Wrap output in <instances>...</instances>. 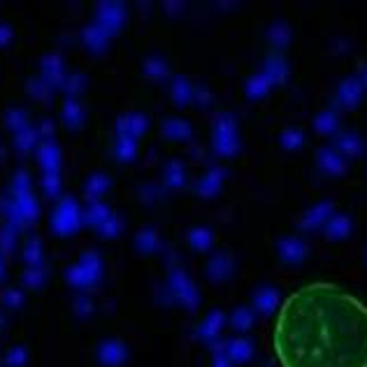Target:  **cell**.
Returning <instances> with one entry per match:
<instances>
[{"instance_id":"83f0119b","label":"cell","mask_w":367,"mask_h":367,"mask_svg":"<svg viewBox=\"0 0 367 367\" xmlns=\"http://www.w3.org/2000/svg\"><path fill=\"white\" fill-rule=\"evenodd\" d=\"M61 119H63L68 130H79L84 123V109L75 98H68L63 102V109H61Z\"/></svg>"},{"instance_id":"9f6ffc18","label":"cell","mask_w":367,"mask_h":367,"mask_svg":"<svg viewBox=\"0 0 367 367\" xmlns=\"http://www.w3.org/2000/svg\"><path fill=\"white\" fill-rule=\"evenodd\" d=\"M36 130H38L40 140H54V123L52 121H42Z\"/></svg>"},{"instance_id":"d6986e66","label":"cell","mask_w":367,"mask_h":367,"mask_svg":"<svg viewBox=\"0 0 367 367\" xmlns=\"http://www.w3.org/2000/svg\"><path fill=\"white\" fill-rule=\"evenodd\" d=\"M276 304H279V290L274 286H263L256 290L253 295V311H258L260 316H270L276 311Z\"/></svg>"},{"instance_id":"680465c9","label":"cell","mask_w":367,"mask_h":367,"mask_svg":"<svg viewBox=\"0 0 367 367\" xmlns=\"http://www.w3.org/2000/svg\"><path fill=\"white\" fill-rule=\"evenodd\" d=\"M358 81H360V84H363V88L367 91V65L363 68V70H360V77H358Z\"/></svg>"},{"instance_id":"d6a6232c","label":"cell","mask_w":367,"mask_h":367,"mask_svg":"<svg viewBox=\"0 0 367 367\" xmlns=\"http://www.w3.org/2000/svg\"><path fill=\"white\" fill-rule=\"evenodd\" d=\"M19 231H22V228H17L12 224H5L0 228V258H8V256L15 253L17 242H19Z\"/></svg>"},{"instance_id":"74e56055","label":"cell","mask_w":367,"mask_h":367,"mask_svg":"<svg viewBox=\"0 0 367 367\" xmlns=\"http://www.w3.org/2000/svg\"><path fill=\"white\" fill-rule=\"evenodd\" d=\"M339 126V116L335 109H323L321 114H316L314 119V130L318 135H332Z\"/></svg>"},{"instance_id":"7a4b0ae2","label":"cell","mask_w":367,"mask_h":367,"mask_svg":"<svg viewBox=\"0 0 367 367\" xmlns=\"http://www.w3.org/2000/svg\"><path fill=\"white\" fill-rule=\"evenodd\" d=\"M81 226H84V221H81V210L77 200L58 198L52 210V221H49L52 233L58 235V237H70V235H77Z\"/></svg>"},{"instance_id":"5b68a950","label":"cell","mask_w":367,"mask_h":367,"mask_svg":"<svg viewBox=\"0 0 367 367\" xmlns=\"http://www.w3.org/2000/svg\"><path fill=\"white\" fill-rule=\"evenodd\" d=\"M168 288H170L172 297H175L179 304H184L186 309L193 311V309L198 307V302H200L198 288H196V283L191 281V276L186 274L182 267H170V272H168Z\"/></svg>"},{"instance_id":"681fc988","label":"cell","mask_w":367,"mask_h":367,"mask_svg":"<svg viewBox=\"0 0 367 367\" xmlns=\"http://www.w3.org/2000/svg\"><path fill=\"white\" fill-rule=\"evenodd\" d=\"M84 86H86V77L81 72L68 75V79H65V84H63L68 98H75V95H79L81 91H84Z\"/></svg>"},{"instance_id":"f1b7e54d","label":"cell","mask_w":367,"mask_h":367,"mask_svg":"<svg viewBox=\"0 0 367 367\" xmlns=\"http://www.w3.org/2000/svg\"><path fill=\"white\" fill-rule=\"evenodd\" d=\"M335 149L346 158H356L363 154V140H360L358 133H342L337 137Z\"/></svg>"},{"instance_id":"8992f818","label":"cell","mask_w":367,"mask_h":367,"mask_svg":"<svg viewBox=\"0 0 367 367\" xmlns=\"http://www.w3.org/2000/svg\"><path fill=\"white\" fill-rule=\"evenodd\" d=\"M126 22V10L121 3H100L98 5V17H95V26L105 33V36H116V31L121 29Z\"/></svg>"},{"instance_id":"91938a15","label":"cell","mask_w":367,"mask_h":367,"mask_svg":"<svg viewBox=\"0 0 367 367\" xmlns=\"http://www.w3.org/2000/svg\"><path fill=\"white\" fill-rule=\"evenodd\" d=\"M3 279H5V260L0 258V281H3Z\"/></svg>"},{"instance_id":"94428289","label":"cell","mask_w":367,"mask_h":367,"mask_svg":"<svg viewBox=\"0 0 367 367\" xmlns=\"http://www.w3.org/2000/svg\"><path fill=\"white\" fill-rule=\"evenodd\" d=\"M3 325H5V318H3V316H0V330H3Z\"/></svg>"},{"instance_id":"11a10c76","label":"cell","mask_w":367,"mask_h":367,"mask_svg":"<svg viewBox=\"0 0 367 367\" xmlns=\"http://www.w3.org/2000/svg\"><path fill=\"white\" fill-rule=\"evenodd\" d=\"M214 100V95L210 88H196V93H193V102L200 107H210Z\"/></svg>"},{"instance_id":"2e32d148","label":"cell","mask_w":367,"mask_h":367,"mask_svg":"<svg viewBox=\"0 0 367 367\" xmlns=\"http://www.w3.org/2000/svg\"><path fill=\"white\" fill-rule=\"evenodd\" d=\"M263 72L267 75V79L272 81V86H281L283 81L288 79V63L283 58L281 52H270L267 58H265V68Z\"/></svg>"},{"instance_id":"db71d44e","label":"cell","mask_w":367,"mask_h":367,"mask_svg":"<svg viewBox=\"0 0 367 367\" xmlns=\"http://www.w3.org/2000/svg\"><path fill=\"white\" fill-rule=\"evenodd\" d=\"M212 356H214V367H231V358H228V353H226V342H217V344H212Z\"/></svg>"},{"instance_id":"f546056e","label":"cell","mask_w":367,"mask_h":367,"mask_svg":"<svg viewBox=\"0 0 367 367\" xmlns=\"http://www.w3.org/2000/svg\"><path fill=\"white\" fill-rule=\"evenodd\" d=\"M135 247L140 253L151 256L161 249V237H158V233L154 228H142V231L135 235Z\"/></svg>"},{"instance_id":"60d3db41","label":"cell","mask_w":367,"mask_h":367,"mask_svg":"<svg viewBox=\"0 0 367 367\" xmlns=\"http://www.w3.org/2000/svg\"><path fill=\"white\" fill-rule=\"evenodd\" d=\"M144 75H147L149 79H154V81L165 79L170 75L168 61L161 58V56H149L147 61H144Z\"/></svg>"},{"instance_id":"3957f363","label":"cell","mask_w":367,"mask_h":367,"mask_svg":"<svg viewBox=\"0 0 367 367\" xmlns=\"http://www.w3.org/2000/svg\"><path fill=\"white\" fill-rule=\"evenodd\" d=\"M5 214H8V224L24 228L36 224L40 217V205L33 191H12L10 200L5 203Z\"/></svg>"},{"instance_id":"ffe728a7","label":"cell","mask_w":367,"mask_h":367,"mask_svg":"<svg viewBox=\"0 0 367 367\" xmlns=\"http://www.w3.org/2000/svg\"><path fill=\"white\" fill-rule=\"evenodd\" d=\"M149 130V119L140 112H133V114H126L121 116L119 123H116V133H128L130 137H140Z\"/></svg>"},{"instance_id":"7dc6e473","label":"cell","mask_w":367,"mask_h":367,"mask_svg":"<svg viewBox=\"0 0 367 367\" xmlns=\"http://www.w3.org/2000/svg\"><path fill=\"white\" fill-rule=\"evenodd\" d=\"M279 142H281V147H283V149L295 151V149H300L302 144H304V135H302V130H300V128H286V130H283V133H281Z\"/></svg>"},{"instance_id":"f35d334b","label":"cell","mask_w":367,"mask_h":367,"mask_svg":"<svg viewBox=\"0 0 367 367\" xmlns=\"http://www.w3.org/2000/svg\"><path fill=\"white\" fill-rule=\"evenodd\" d=\"M26 91H29L31 98H36L38 102H49L56 93V88L52 84H47L45 79H29L26 81Z\"/></svg>"},{"instance_id":"f907efd6","label":"cell","mask_w":367,"mask_h":367,"mask_svg":"<svg viewBox=\"0 0 367 367\" xmlns=\"http://www.w3.org/2000/svg\"><path fill=\"white\" fill-rule=\"evenodd\" d=\"M24 300H26L24 290H19V288H5L3 290V307L5 309H12V311L22 309Z\"/></svg>"},{"instance_id":"4dcf8cb0","label":"cell","mask_w":367,"mask_h":367,"mask_svg":"<svg viewBox=\"0 0 367 367\" xmlns=\"http://www.w3.org/2000/svg\"><path fill=\"white\" fill-rule=\"evenodd\" d=\"M40 142H42V140H40L38 130L36 128H26V130H22V133L15 135V151H17V154L26 156V154H31V151H36L40 147Z\"/></svg>"},{"instance_id":"6da1fadb","label":"cell","mask_w":367,"mask_h":367,"mask_svg":"<svg viewBox=\"0 0 367 367\" xmlns=\"http://www.w3.org/2000/svg\"><path fill=\"white\" fill-rule=\"evenodd\" d=\"M281 367H367V304L332 281L293 290L272 325Z\"/></svg>"},{"instance_id":"816d5d0a","label":"cell","mask_w":367,"mask_h":367,"mask_svg":"<svg viewBox=\"0 0 367 367\" xmlns=\"http://www.w3.org/2000/svg\"><path fill=\"white\" fill-rule=\"evenodd\" d=\"M72 311H75V316L77 318H88V316H93L95 304L88 295H77L75 297V302H72Z\"/></svg>"},{"instance_id":"30bf717a","label":"cell","mask_w":367,"mask_h":367,"mask_svg":"<svg viewBox=\"0 0 367 367\" xmlns=\"http://www.w3.org/2000/svg\"><path fill=\"white\" fill-rule=\"evenodd\" d=\"M335 214V205H332V200H323V203L314 205L311 210H307L302 214L300 219V228L304 233H311V231H318V228H323L328 224V219Z\"/></svg>"},{"instance_id":"9c48e42d","label":"cell","mask_w":367,"mask_h":367,"mask_svg":"<svg viewBox=\"0 0 367 367\" xmlns=\"http://www.w3.org/2000/svg\"><path fill=\"white\" fill-rule=\"evenodd\" d=\"M205 272H207V279H210L212 283H226L235 272V258L228 251L212 256L210 263H207V267H205Z\"/></svg>"},{"instance_id":"ba28073f","label":"cell","mask_w":367,"mask_h":367,"mask_svg":"<svg viewBox=\"0 0 367 367\" xmlns=\"http://www.w3.org/2000/svg\"><path fill=\"white\" fill-rule=\"evenodd\" d=\"M276 253H279V260L283 265H300L307 258V244L300 237L286 235V237L276 242Z\"/></svg>"},{"instance_id":"44dd1931","label":"cell","mask_w":367,"mask_h":367,"mask_svg":"<svg viewBox=\"0 0 367 367\" xmlns=\"http://www.w3.org/2000/svg\"><path fill=\"white\" fill-rule=\"evenodd\" d=\"M109 186H112V179H109L105 172H93L84 184V198L88 203H98V200L107 193Z\"/></svg>"},{"instance_id":"836d02e7","label":"cell","mask_w":367,"mask_h":367,"mask_svg":"<svg viewBox=\"0 0 367 367\" xmlns=\"http://www.w3.org/2000/svg\"><path fill=\"white\" fill-rule=\"evenodd\" d=\"M272 88V81L267 79L265 72H256L251 79L247 81V98L251 100H258V98H265Z\"/></svg>"},{"instance_id":"c3c4849f","label":"cell","mask_w":367,"mask_h":367,"mask_svg":"<svg viewBox=\"0 0 367 367\" xmlns=\"http://www.w3.org/2000/svg\"><path fill=\"white\" fill-rule=\"evenodd\" d=\"M42 191L47 198L58 200L61 198V172H49L42 175Z\"/></svg>"},{"instance_id":"ab89813d","label":"cell","mask_w":367,"mask_h":367,"mask_svg":"<svg viewBox=\"0 0 367 367\" xmlns=\"http://www.w3.org/2000/svg\"><path fill=\"white\" fill-rule=\"evenodd\" d=\"M256 321V311L251 307H237L233 311V316H231V325H233V330H237L240 335L242 332H249L251 330V325Z\"/></svg>"},{"instance_id":"ac0fdd59","label":"cell","mask_w":367,"mask_h":367,"mask_svg":"<svg viewBox=\"0 0 367 367\" xmlns=\"http://www.w3.org/2000/svg\"><path fill=\"white\" fill-rule=\"evenodd\" d=\"M351 231H353V224L346 214H332L328 224L323 226V237L330 242H342L349 237Z\"/></svg>"},{"instance_id":"5bb4252c","label":"cell","mask_w":367,"mask_h":367,"mask_svg":"<svg viewBox=\"0 0 367 367\" xmlns=\"http://www.w3.org/2000/svg\"><path fill=\"white\" fill-rule=\"evenodd\" d=\"M316 163H318V170L328 177H339V175H344L346 172L344 156L339 154L335 147H323L321 151H318Z\"/></svg>"},{"instance_id":"7bdbcfd3","label":"cell","mask_w":367,"mask_h":367,"mask_svg":"<svg viewBox=\"0 0 367 367\" xmlns=\"http://www.w3.org/2000/svg\"><path fill=\"white\" fill-rule=\"evenodd\" d=\"M81 38H84V45L88 47V49L95 52V54H100L102 49H105V45H107V40H109L105 33L98 29V26H88V29H84Z\"/></svg>"},{"instance_id":"7c38bea8","label":"cell","mask_w":367,"mask_h":367,"mask_svg":"<svg viewBox=\"0 0 367 367\" xmlns=\"http://www.w3.org/2000/svg\"><path fill=\"white\" fill-rule=\"evenodd\" d=\"M363 93L365 88L358 81V77H346L337 86V105L342 109H356L358 102L363 100Z\"/></svg>"},{"instance_id":"f5cc1de1","label":"cell","mask_w":367,"mask_h":367,"mask_svg":"<svg viewBox=\"0 0 367 367\" xmlns=\"http://www.w3.org/2000/svg\"><path fill=\"white\" fill-rule=\"evenodd\" d=\"M119 233H121V219L116 217V214H112V217L98 228V235L102 240H116L119 237Z\"/></svg>"},{"instance_id":"f6af8a7d","label":"cell","mask_w":367,"mask_h":367,"mask_svg":"<svg viewBox=\"0 0 367 367\" xmlns=\"http://www.w3.org/2000/svg\"><path fill=\"white\" fill-rule=\"evenodd\" d=\"M22 283L29 290H40L47 283V270L40 267H26V272L22 274Z\"/></svg>"},{"instance_id":"6f0895ef","label":"cell","mask_w":367,"mask_h":367,"mask_svg":"<svg viewBox=\"0 0 367 367\" xmlns=\"http://www.w3.org/2000/svg\"><path fill=\"white\" fill-rule=\"evenodd\" d=\"M12 38H15V33H12V26L0 22V47H8L12 42Z\"/></svg>"},{"instance_id":"4fadbf2b","label":"cell","mask_w":367,"mask_h":367,"mask_svg":"<svg viewBox=\"0 0 367 367\" xmlns=\"http://www.w3.org/2000/svg\"><path fill=\"white\" fill-rule=\"evenodd\" d=\"M40 70H42V79L47 84H52L54 88H61L65 84L68 75H65V63L58 54H49V56L42 58L40 63Z\"/></svg>"},{"instance_id":"6125c7cd","label":"cell","mask_w":367,"mask_h":367,"mask_svg":"<svg viewBox=\"0 0 367 367\" xmlns=\"http://www.w3.org/2000/svg\"><path fill=\"white\" fill-rule=\"evenodd\" d=\"M0 367H5V363H3V360H0Z\"/></svg>"},{"instance_id":"9a60e30c","label":"cell","mask_w":367,"mask_h":367,"mask_svg":"<svg viewBox=\"0 0 367 367\" xmlns=\"http://www.w3.org/2000/svg\"><path fill=\"white\" fill-rule=\"evenodd\" d=\"M61 149L56 140H42L38 147V163L40 168H42L45 175H49V172H61Z\"/></svg>"},{"instance_id":"8d00e7d4","label":"cell","mask_w":367,"mask_h":367,"mask_svg":"<svg viewBox=\"0 0 367 367\" xmlns=\"http://www.w3.org/2000/svg\"><path fill=\"white\" fill-rule=\"evenodd\" d=\"M5 126H8V130H12V133H22V130L31 128V121H29V112L22 107H10L8 112H5Z\"/></svg>"},{"instance_id":"603a6c76","label":"cell","mask_w":367,"mask_h":367,"mask_svg":"<svg viewBox=\"0 0 367 367\" xmlns=\"http://www.w3.org/2000/svg\"><path fill=\"white\" fill-rule=\"evenodd\" d=\"M193 93H196V88H193L189 77H184V75H177V77L172 79L170 95H172V100H175V105H179V107L189 105V102H193Z\"/></svg>"},{"instance_id":"cb8c5ba5","label":"cell","mask_w":367,"mask_h":367,"mask_svg":"<svg viewBox=\"0 0 367 367\" xmlns=\"http://www.w3.org/2000/svg\"><path fill=\"white\" fill-rule=\"evenodd\" d=\"M112 210H109V207L105 205V203H88V207L84 212H81V221H84L86 226H91V228H95V231H98V228L105 224V221L112 217Z\"/></svg>"},{"instance_id":"e0dca14e","label":"cell","mask_w":367,"mask_h":367,"mask_svg":"<svg viewBox=\"0 0 367 367\" xmlns=\"http://www.w3.org/2000/svg\"><path fill=\"white\" fill-rule=\"evenodd\" d=\"M224 179H226V170L212 168L210 172H207V175L200 177V182L196 184V196L203 198V200L214 198L221 191V184H224Z\"/></svg>"},{"instance_id":"bcb514c9","label":"cell","mask_w":367,"mask_h":367,"mask_svg":"<svg viewBox=\"0 0 367 367\" xmlns=\"http://www.w3.org/2000/svg\"><path fill=\"white\" fill-rule=\"evenodd\" d=\"M65 281L70 283L72 288H77V290H88V288H91V279L86 276V272L81 270L79 263H75V265H70L65 270Z\"/></svg>"},{"instance_id":"d4e9b609","label":"cell","mask_w":367,"mask_h":367,"mask_svg":"<svg viewBox=\"0 0 367 367\" xmlns=\"http://www.w3.org/2000/svg\"><path fill=\"white\" fill-rule=\"evenodd\" d=\"M79 265L86 272L88 279H91V286L100 283L105 265H102V258H100L98 251H84V253H81V258H79Z\"/></svg>"},{"instance_id":"277c9868","label":"cell","mask_w":367,"mask_h":367,"mask_svg":"<svg viewBox=\"0 0 367 367\" xmlns=\"http://www.w3.org/2000/svg\"><path fill=\"white\" fill-rule=\"evenodd\" d=\"M212 147L221 158H231L240 151V140H237V121L233 114H219L217 123H214L212 133Z\"/></svg>"},{"instance_id":"b9f144b4","label":"cell","mask_w":367,"mask_h":367,"mask_svg":"<svg viewBox=\"0 0 367 367\" xmlns=\"http://www.w3.org/2000/svg\"><path fill=\"white\" fill-rule=\"evenodd\" d=\"M22 258L29 267H40L42 265V242L40 237H31L26 242L24 251H22Z\"/></svg>"},{"instance_id":"52a82bcc","label":"cell","mask_w":367,"mask_h":367,"mask_svg":"<svg viewBox=\"0 0 367 367\" xmlns=\"http://www.w3.org/2000/svg\"><path fill=\"white\" fill-rule=\"evenodd\" d=\"M95 360L102 367H121L128 360V346L121 339H102L95 346Z\"/></svg>"},{"instance_id":"4316f807","label":"cell","mask_w":367,"mask_h":367,"mask_svg":"<svg viewBox=\"0 0 367 367\" xmlns=\"http://www.w3.org/2000/svg\"><path fill=\"white\" fill-rule=\"evenodd\" d=\"M163 135L168 137V140L186 142V140H191L193 128L186 119H165L163 121Z\"/></svg>"},{"instance_id":"7402d4cb","label":"cell","mask_w":367,"mask_h":367,"mask_svg":"<svg viewBox=\"0 0 367 367\" xmlns=\"http://www.w3.org/2000/svg\"><path fill=\"white\" fill-rule=\"evenodd\" d=\"M114 156L119 163H133L137 156V140L128 133H116L114 140Z\"/></svg>"},{"instance_id":"1f68e13d","label":"cell","mask_w":367,"mask_h":367,"mask_svg":"<svg viewBox=\"0 0 367 367\" xmlns=\"http://www.w3.org/2000/svg\"><path fill=\"white\" fill-rule=\"evenodd\" d=\"M163 179H165V186L168 189H184L186 186V170L182 161H170L168 165H165L163 170Z\"/></svg>"},{"instance_id":"d590c367","label":"cell","mask_w":367,"mask_h":367,"mask_svg":"<svg viewBox=\"0 0 367 367\" xmlns=\"http://www.w3.org/2000/svg\"><path fill=\"white\" fill-rule=\"evenodd\" d=\"M189 244L193 251H207V249L212 247V242H214V235L210 228H205V226H196V228H191L189 231Z\"/></svg>"},{"instance_id":"ee69618b","label":"cell","mask_w":367,"mask_h":367,"mask_svg":"<svg viewBox=\"0 0 367 367\" xmlns=\"http://www.w3.org/2000/svg\"><path fill=\"white\" fill-rule=\"evenodd\" d=\"M29 346L26 344H15V346H10L8 353H5V358H3V363L5 367H26L29 365Z\"/></svg>"},{"instance_id":"8fae6325","label":"cell","mask_w":367,"mask_h":367,"mask_svg":"<svg viewBox=\"0 0 367 367\" xmlns=\"http://www.w3.org/2000/svg\"><path fill=\"white\" fill-rule=\"evenodd\" d=\"M224 323H226V316L221 309H212L210 314H207V318L203 323L198 325L196 330V337L200 339V342L205 344H217L219 337H221V330H224Z\"/></svg>"},{"instance_id":"484cf974","label":"cell","mask_w":367,"mask_h":367,"mask_svg":"<svg viewBox=\"0 0 367 367\" xmlns=\"http://www.w3.org/2000/svg\"><path fill=\"white\" fill-rule=\"evenodd\" d=\"M226 353L231 363H247L253 356V344L247 337H235L231 342H226Z\"/></svg>"},{"instance_id":"e575fe53","label":"cell","mask_w":367,"mask_h":367,"mask_svg":"<svg viewBox=\"0 0 367 367\" xmlns=\"http://www.w3.org/2000/svg\"><path fill=\"white\" fill-rule=\"evenodd\" d=\"M267 40H270V45H272V52H281L283 47L290 42V29H288V24L286 22H276V24L270 26Z\"/></svg>"}]
</instances>
